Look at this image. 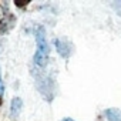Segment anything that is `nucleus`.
<instances>
[{
	"label": "nucleus",
	"mask_w": 121,
	"mask_h": 121,
	"mask_svg": "<svg viewBox=\"0 0 121 121\" xmlns=\"http://www.w3.org/2000/svg\"><path fill=\"white\" fill-rule=\"evenodd\" d=\"M36 41H37V48H36V54H34V64L37 67H44L48 60V44H47L46 33H44L43 27H37Z\"/></svg>",
	"instance_id": "1"
},
{
	"label": "nucleus",
	"mask_w": 121,
	"mask_h": 121,
	"mask_svg": "<svg viewBox=\"0 0 121 121\" xmlns=\"http://www.w3.org/2000/svg\"><path fill=\"white\" fill-rule=\"evenodd\" d=\"M54 44H56V48H57L58 54L61 56V57H64V58H69V57L71 56L73 50H74L73 44H71V43H70L69 40H63V39H57V40L54 41Z\"/></svg>",
	"instance_id": "2"
},
{
	"label": "nucleus",
	"mask_w": 121,
	"mask_h": 121,
	"mask_svg": "<svg viewBox=\"0 0 121 121\" xmlns=\"http://www.w3.org/2000/svg\"><path fill=\"white\" fill-rule=\"evenodd\" d=\"M104 114L108 121H121V110L118 108H108Z\"/></svg>",
	"instance_id": "3"
},
{
	"label": "nucleus",
	"mask_w": 121,
	"mask_h": 121,
	"mask_svg": "<svg viewBox=\"0 0 121 121\" xmlns=\"http://www.w3.org/2000/svg\"><path fill=\"white\" fill-rule=\"evenodd\" d=\"M22 107H23V101L19 98V97H16V98H13V101H12V111H10V114H12V117L13 118H16L19 114H20V110H22Z\"/></svg>",
	"instance_id": "4"
},
{
	"label": "nucleus",
	"mask_w": 121,
	"mask_h": 121,
	"mask_svg": "<svg viewBox=\"0 0 121 121\" xmlns=\"http://www.w3.org/2000/svg\"><path fill=\"white\" fill-rule=\"evenodd\" d=\"M111 6L115 10V13L118 16H121V2H111Z\"/></svg>",
	"instance_id": "5"
},
{
	"label": "nucleus",
	"mask_w": 121,
	"mask_h": 121,
	"mask_svg": "<svg viewBox=\"0 0 121 121\" xmlns=\"http://www.w3.org/2000/svg\"><path fill=\"white\" fill-rule=\"evenodd\" d=\"M16 6H19V7H23V6H27L29 4V0H16Z\"/></svg>",
	"instance_id": "6"
},
{
	"label": "nucleus",
	"mask_w": 121,
	"mask_h": 121,
	"mask_svg": "<svg viewBox=\"0 0 121 121\" xmlns=\"http://www.w3.org/2000/svg\"><path fill=\"white\" fill-rule=\"evenodd\" d=\"M4 91V86H3V81H2V77H0V94Z\"/></svg>",
	"instance_id": "7"
},
{
	"label": "nucleus",
	"mask_w": 121,
	"mask_h": 121,
	"mask_svg": "<svg viewBox=\"0 0 121 121\" xmlns=\"http://www.w3.org/2000/svg\"><path fill=\"white\" fill-rule=\"evenodd\" d=\"M61 121H74V120H71V118H64V120H61Z\"/></svg>",
	"instance_id": "8"
}]
</instances>
